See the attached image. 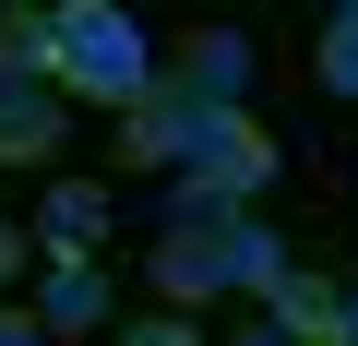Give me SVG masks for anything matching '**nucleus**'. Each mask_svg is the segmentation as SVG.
I'll return each mask as SVG.
<instances>
[{"instance_id": "obj_1", "label": "nucleus", "mask_w": 358, "mask_h": 346, "mask_svg": "<svg viewBox=\"0 0 358 346\" xmlns=\"http://www.w3.org/2000/svg\"><path fill=\"white\" fill-rule=\"evenodd\" d=\"M48 36H60V96L72 108H131L143 84H155V48H143V24L120 13V0H48Z\"/></svg>"}, {"instance_id": "obj_2", "label": "nucleus", "mask_w": 358, "mask_h": 346, "mask_svg": "<svg viewBox=\"0 0 358 346\" xmlns=\"http://www.w3.org/2000/svg\"><path fill=\"white\" fill-rule=\"evenodd\" d=\"M275 192V131L251 108H203L192 155H179V215H239Z\"/></svg>"}, {"instance_id": "obj_3", "label": "nucleus", "mask_w": 358, "mask_h": 346, "mask_svg": "<svg viewBox=\"0 0 358 346\" xmlns=\"http://www.w3.org/2000/svg\"><path fill=\"white\" fill-rule=\"evenodd\" d=\"M155 298H167V310L239 298V287H227V215H167V239H155Z\"/></svg>"}, {"instance_id": "obj_4", "label": "nucleus", "mask_w": 358, "mask_h": 346, "mask_svg": "<svg viewBox=\"0 0 358 346\" xmlns=\"http://www.w3.org/2000/svg\"><path fill=\"white\" fill-rule=\"evenodd\" d=\"M192 131H203V108L155 72V84L120 108V167H179V155H192Z\"/></svg>"}, {"instance_id": "obj_5", "label": "nucleus", "mask_w": 358, "mask_h": 346, "mask_svg": "<svg viewBox=\"0 0 358 346\" xmlns=\"http://www.w3.org/2000/svg\"><path fill=\"white\" fill-rule=\"evenodd\" d=\"M72 131V96L60 84H0V167H48Z\"/></svg>"}, {"instance_id": "obj_6", "label": "nucleus", "mask_w": 358, "mask_h": 346, "mask_svg": "<svg viewBox=\"0 0 358 346\" xmlns=\"http://www.w3.org/2000/svg\"><path fill=\"white\" fill-rule=\"evenodd\" d=\"M167 84L192 96V108H239V96H251V36H239V24H203L192 48H179Z\"/></svg>"}, {"instance_id": "obj_7", "label": "nucleus", "mask_w": 358, "mask_h": 346, "mask_svg": "<svg viewBox=\"0 0 358 346\" xmlns=\"http://www.w3.org/2000/svg\"><path fill=\"white\" fill-rule=\"evenodd\" d=\"M108 310H120V287L96 275V251H60V263L36 275V322H48V334H96Z\"/></svg>"}, {"instance_id": "obj_8", "label": "nucleus", "mask_w": 358, "mask_h": 346, "mask_svg": "<svg viewBox=\"0 0 358 346\" xmlns=\"http://www.w3.org/2000/svg\"><path fill=\"white\" fill-rule=\"evenodd\" d=\"M263 322H287L299 346H334V322H346V287H334V275H310V263H287V275H275V298H263Z\"/></svg>"}, {"instance_id": "obj_9", "label": "nucleus", "mask_w": 358, "mask_h": 346, "mask_svg": "<svg viewBox=\"0 0 358 346\" xmlns=\"http://www.w3.org/2000/svg\"><path fill=\"white\" fill-rule=\"evenodd\" d=\"M108 215H120V203H108L96 180H60V192L36 203V251H48V263H60V251H96V239H108Z\"/></svg>"}, {"instance_id": "obj_10", "label": "nucleus", "mask_w": 358, "mask_h": 346, "mask_svg": "<svg viewBox=\"0 0 358 346\" xmlns=\"http://www.w3.org/2000/svg\"><path fill=\"white\" fill-rule=\"evenodd\" d=\"M275 275H287V239L239 203V215H227V287H239V298H275Z\"/></svg>"}, {"instance_id": "obj_11", "label": "nucleus", "mask_w": 358, "mask_h": 346, "mask_svg": "<svg viewBox=\"0 0 358 346\" xmlns=\"http://www.w3.org/2000/svg\"><path fill=\"white\" fill-rule=\"evenodd\" d=\"M48 72H60L48 13H0V84H48Z\"/></svg>"}, {"instance_id": "obj_12", "label": "nucleus", "mask_w": 358, "mask_h": 346, "mask_svg": "<svg viewBox=\"0 0 358 346\" xmlns=\"http://www.w3.org/2000/svg\"><path fill=\"white\" fill-rule=\"evenodd\" d=\"M310 72H322V96H334V108H358V13H322V48H310Z\"/></svg>"}, {"instance_id": "obj_13", "label": "nucleus", "mask_w": 358, "mask_h": 346, "mask_svg": "<svg viewBox=\"0 0 358 346\" xmlns=\"http://www.w3.org/2000/svg\"><path fill=\"white\" fill-rule=\"evenodd\" d=\"M120 346H203V310H143V322H120Z\"/></svg>"}, {"instance_id": "obj_14", "label": "nucleus", "mask_w": 358, "mask_h": 346, "mask_svg": "<svg viewBox=\"0 0 358 346\" xmlns=\"http://www.w3.org/2000/svg\"><path fill=\"white\" fill-rule=\"evenodd\" d=\"M24 263H36V227H13V215H0V287H24Z\"/></svg>"}, {"instance_id": "obj_15", "label": "nucleus", "mask_w": 358, "mask_h": 346, "mask_svg": "<svg viewBox=\"0 0 358 346\" xmlns=\"http://www.w3.org/2000/svg\"><path fill=\"white\" fill-rule=\"evenodd\" d=\"M0 346H48V322H36V310H13V298H0Z\"/></svg>"}, {"instance_id": "obj_16", "label": "nucleus", "mask_w": 358, "mask_h": 346, "mask_svg": "<svg viewBox=\"0 0 358 346\" xmlns=\"http://www.w3.org/2000/svg\"><path fill=\"white\" fill-rule=\"evenodd\" d=\"M239 346H299V334H287V322H251V334H239Z\"/></svg>"}, {"instance_id": "obj_17", "label": "nucleus", "mask_w": 358, "mask_h": 346, "mask_svg": "<svg viewBox=\"0 0 358 346\" xmlns=\"http://www.w3.org/2000/svg\"><path fill=\"white\" fill-rule=\"evenodd\" d=\"M334 346H358V287H346V322H334Z\"/></svg>"}, {"instance_id": "obj_18", "label": "nucleus", "mask_w": 358, "mask_h": 346, "mask_svg": "<svg viewBox=\"0 0 358 346\" xmlns=\"http://www.w3.org/2000/svg\"><path fill=\"white\" fill-rule=\"evenodd\" d=\"M0 13H48V0H0Z\"/></svg>"}, {"instance_id": "obj_19", "label": "nucleus", "mask_w": 358, "mask_h": 346, "mask_svg": "<svg viewBox=\"0 0 358 346\" xmlns=\"http://www.w3.org/2000/svg\"><path fill=\"white\" fill-rule=\"evenodd\" d=\"M322 13H358V0H322Z\"/></svg>"}]
</instances>
